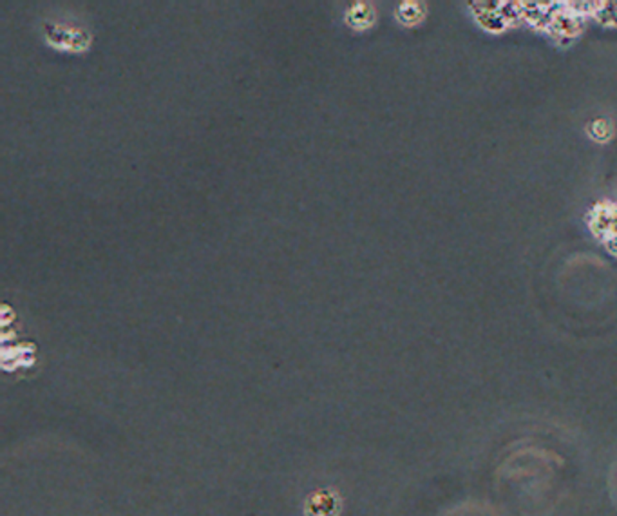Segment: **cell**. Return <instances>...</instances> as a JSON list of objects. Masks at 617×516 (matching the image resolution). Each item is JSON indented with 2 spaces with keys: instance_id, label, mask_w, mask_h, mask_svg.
Listing matches in <instances>:
<instances>
[{
  "instance_id": "obj_1",
  "label": "cell",
  "mask_w": 617,
  "mask_h": 516,
  "mask_svg": "<svg viewBox=\"0 0 617 516\" xmlns=\"http://www.w3.org/2000/svg\"><path fill=\"white\" fill-rule=\"evenodd\" d=\"M45 40L66 51H84L91 42L89 33L64 24H45Z\"/></svg>"
},
{
  "instance_id": "obj_2",
  "label": "cell",
  "mask_w": 617,
  "mask_h": 516,
  "mask_svg": "<svg viewBox=\"0 0 617 516\" xmlns=\"http://www.w3.org/2000/svg\"><path fill=\"white\" fill-rule=\"evenodd\" d=\"M590 227L597 236L610 237L617 234V209L614 205L595 207L590 214Z\"/></svg>"
},
{
  "instance_id": "obj_3",
  "label": "cell",
  "mask_w": 617,
  "mask_h": 516,
  "mask_svg": "<svg viewBox=\"0 0 617 516\" xmlns=\"http://www.w3.org/2000/svg\"><path fill=\"white\" fill-rule=\"evenodd\" d=\"M346 24L353 29H368L375 22V11L368 2H353L346 9Z\"/></svg>"
},
{
  "instance_id": "obj_4",
  "label": "cell",
  "mask_w": 617,
  "mask_h": 516,
  "mask_svg": "<svg viewBox=\"0 0 617 516\" xmlns=\"http://www.w3.org/2000/svg\"><path fill=\"white\" fill-rule=\"evenodd\" d=\"M396 17L402 24H418L422 20L424 17V8L422 4H418V2H402L400 8L396 9Z\"/></svg>"
},
{
  "instance_id": "obj_5",
  "label": "cell",
  "mask_w": 617,
  "mask_h": 516,
  "mask_svg": "<svg viewBox=\"0 0 617 516\" xmlns=\"http://www.w3.org/2000/svg\"><path fill=\"white\" fill-rule=\"evenodd\" d=\"M588 133H590L592 138L600 140V142H604V140L610 138V134H612V127L607 120H594L588 127Z\"/></svg>"
},
{
  "instance_id": "obj_6",
  "label": "cell",
  "mask_w": 617,
  "mask_h": 516,
  "mask_svg": "<svg viewBox=\"0 0 617 516\" xmlns=\"http://www.w3.org/2000/svg\"><path fill=\"white\" fill-rule=\"evenodd\" d=\"M607 249H609L610 252H612V254L617 256V234H614V236L607 237Z\"/></svg>"
}]
</instances>
